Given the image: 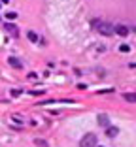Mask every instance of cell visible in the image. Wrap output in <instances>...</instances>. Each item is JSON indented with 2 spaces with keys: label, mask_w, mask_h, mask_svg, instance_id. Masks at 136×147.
Segmentation results:
<instances>
[{
  "label": "cell",
  "mask_w": 136,
  "mask_h": 147,
  "mask_svg": "<svg viewBox=\"0 0 136 147\" xmlns=\"http://www.w3.org/2000/svg\"><path fill=\"white\" fill-rule=\"evenodd\" d=\"M91 26L95 28V30H98L100 34H104V36L115 34V26L110 25V23H104V21H97V19H93V21H91Z\"/></svg>",
  "instance_id": "1"
},
{
  "label": "cell",
  "mask_w": 136,
  "mask_h": 147,
  "mask_svg": "<svg viewBox=\"0 0 136 147\" xmlns=\"http://www.w3.org/2000/svg\"><path fill=\"white\" fill-rule=\"evenodd\" d=\"M97 143H98L97 134H85L79 140V147H97Z\"/></svg>",
  "instance_id": "2"
},
{
  "label": "cell",
  "mask_w": 136,
  "mask_h": 147,
  "mask_svg": "<svg viewBox=\"0 0 136 147\" xmlns=\"http://www.w3.org/2000/svg\"><path fill=\"white\" fill-rule=\"evenodd\" d=\"M4 30L9 32L12 36H19V30H17V26L13 25V23H4Z\"/></svg>",
  "instance_id": "3"
},
{
  "label": "cell",
  "mask_w": 136,
  "mask_h": 147,
  "mask_svg": "<svg viewBox=\"0 0 136 147\" xmlns=\"http://www.w3.org/2000/svg\"><path fill=\"white\" fill-rule=\"evenodd\" d=\"M8 64L13 66V68H23V62L19 61L17 57H8Z\"/></svg>",
  "instance_id": "4"
},
{
  "label": "cell",
  "mask_w": 136,
  "mask_h": 147,
  "mask_svg": "<svg viewBox=\"0 0 136 147\" xmlns=\"http://www.w3.org/2000/svg\"><path fill=\"white\" fill-rule=\"evenodd\" d=\"M97 121H98L100 126H106V128L110 126V121H108V115H106V113H100V115L97 117Z\"/></svg>",
  "instance_id": "5"
},
{
  "label": "cell",
  "mask_w": 136,
  "mask_h": 147,
  "mask_svg": "<svg viewBox=\"0 0 136 147\" xmlns=\"http://www.w3.org/2000/svg\"><path fill=\"white\" fill-rule=\"evenodd\" d=\"M115 34H119V36H129V28H127V26H123V25H119V26H115Z\"/></svg>",
  "instance_id": "6"
},
{
  "label": "cell",
  "mask_w": 136,
  "mask_h": 147,
  "mask_svg": "<svg viewBox=\"0 0 136 147\" xmlns=\"http://www.w3.org/2000/svg\"><path fill=\"white\" fill-rule=\"evenodd\" d=\"M106 134L110 136V138H115V136L119 134V128L117 126H108V128H106Z\"/></svg>",
  "instance_id": "7"
},
{
  "label": "cell",
  "mask_w": 136,
  "mask_h": 147,
  "mask_svg": "<svg viewBox=\"0 0 136 147\" xmlns=\"http://www.w3.org/2000/svg\"><path fill=\"white\" fill-rule=\"evenodd\" d=\"M26 38H28V40H30V42H34V43H38V34H36V32L34 30H28V32H26Z\"/></svg>",
  "instance_id": "8"
},
{
  "label": "cell",
  "mask_w": 136,
  "mask_h": 147,
  "mask_svg": "<svg viewBox=\"0 0 136 147\" xmlns=\"http://www.w3.org/2000/svg\"><path fill=\"white\" fill-rule=\"evenodd\" d=\"M123 98L127 100V102H136V92H125Z\"/></svg>",
  "instance_id": "9"
},
{
  "label": "cell",
  "mask_w": 136,
  "mask_h": 147,
  "mask_svg": "<svg viewBox=\"0 0 136 147\" xmlns=\"http://www.w3.org/2000/svg\"><path fill=\"white\" fill-rule=\"evenodd\" d=\"M119 51H121V53H129V51H131V47H129L127 43H121V45H119Z\"/></svg>",
  "instance_id": "10"
},
{
  "label": "cell",
  "mask_w": 136,
  "mask_h": 147,
  "mask_svg": "<svg viewBox=\"0 0 136 147\" xmlns=\"http://www.w3.org/2000/svg\"><path fill=\"white\" fill-rule=\"evenodd\" d=\"M34 143H36L38 147H47V142H44V140H38V138L34 140Z\"/></svg>",
  "instance_id": "11"
},
{
  "label": "cell",
  "mask_w": 136,
  "mask_h": 147,
  "mask_svg": "<svg viewBox=\"0 0 136 147\" xmlns=\"http://www.w3.org/2000/svg\"><path fill=\"white\" fill-rule=\"evenodd\" d=\"M6 17H8V19H15V17H17V11H8V13H6Z\"/></svg>",
  "instance_id": "12"
},
{
  "label": "cell",
  "mask_w": 136,
  "mask_h": 147,
  "mask_svg": "<svg viewBox=\"0 0 136 147\" xmlns=\"http://www.w3.org/2000/svg\"><path fill=\"white\" fill-rule=\"evenodd\" d=\"M21 92H23L21 89H13V91H12V94H13V96H19V94H21Z\"/></svg>",
  "instance_id": "13"
},
{
  "label": "cell",
  "mask_w": 136,
  "mask_h": 147,
  "mask_svg": "<svg viewBox=\"0 0 136 147\" xmlns=\"http://www.w3.org/2000/svg\"><path fill=\"white\" fill-rule=\"evenodd\" d=\"M100 94H104V92H114V89H102V91H98Z\"/></svg>",
  "instance_id": "14"
},
{
  "label": "cell",
  "mask_w": 136,
  "mask_h": 147,
  "mask_svg": "<svg viewBox=\"0 0 136 147\" xmlns=\"http://www.w3.org/2000/svg\"><path fill=\"white\" fill-rule=\"evenodd\" d=\"M36 78H38V76H36L34 72H30V74H28V79H36Z\"/></svg>",
  "instance_id": "15"
},
{
  "label": "cell",
  "mask_w": 136,
  "mask_h": 147,
  "mask_svg": "<svg viewBox=\"0 0 136 147\" xmlns=\"http://www.w3.org/2000/svg\"><path fill=\"white\" fill-rule=\"evenodd\" d=\"M8 2H9V0H2V4H8Z\"/></svg>",
  "instance_id": "16"
},
{
  "label": "cell",
  "mask_w": 136,
  "mask_h": 147,
  "mask_svg": "<svg viewBox=\"0 0 136 147\" xmlns=\"http://www.w3.org/2000/svg\"><path fill=\"white\" fill-rule=\"evenodd\" d=\"M134 32H136V28H134Z\"/></svg>",
  "instance_id": "17"
}]
</instances>
